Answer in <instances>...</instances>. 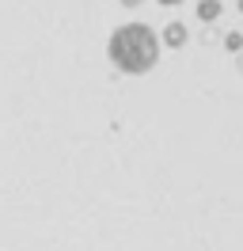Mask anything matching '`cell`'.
<instances>
[{"label":"cell","instance_id":"cell-1","mask_svg":"<svg viewBox=\"0 0 243 251\" xmlns=\"http://www.w3.org/2000/svg\"><path fill=\"white\" fill-rule=\"evenodd\" d=\"M106 57L122 76H145L160 61V34L148 23H122L106 38Z\"/></svg>","mask_w":243,"mask_h":251},{"label":"cell","instance_id":"cell-2","mask_svg":"<svg viewBox=\"0 0 243 251\" xmlns=\"http://www.w3.org/2000/svg\"><path fill=\"white\" fill-rule=\"evenodd\" d=\"M186 42H190V31H186V23H179V19L167 23L164 34H160V46H167V50H182Z\"/></svg>","mask_w":243,"mask_h":251},{"label":"cell","instance_id":"cell-3","mask_svg":"<svg viewBox=\"0 0 243 251\" xmlns=\"http://www.w3.org/2000/svg\"><path fill=\"white\" fill-rule=\"evenodd\" d=\"M220 16H224V4L220 0H197V19L201 23H217Z\"/></svg>","mask_w":243,"mask_h":251},{"label":"cell","instance_id":"cell-4","mask_svg":"<svg viewBox=\"0 0 243 251\" xmlns=\"http://www.w3.org/2000/svg\"><path fill=\"white\" fill-rule=\"evenodd\" d=\"M224 50H228V53H243V34L240 31H228L224 34Z\"/></svg>","mask_w":243,"mask_h":251},{"label":"cell","instance_id":"cell-5","mask_svg":"<svg viewBox=\"0 0 243 251\" xmlns=\"http://www.w3.org/2000/svg\"><path fill=\"white\" fill-rule=\"evenodd\" d=\"M122 8H129V12H133V8H141V4H145V0H118Z\"/></svg>","mask_w":243,"mask_h":251},{"label":"cell","instance_id":"cell-6","mask_svg":"<svg viewBox=\"0 0 243 251\" xmlns=\"http://www.w3.org/2000/svg\"><path fill=\"white\" fill-rule=\"evenodd\" d=\"M160 8H179V4H186V0H156Z\"/></svg>","mask_w":243,"mask_h":251},{"label":"cell","instance_id":"cell-7","mask_svg":"<svg viewBox=\"0 0 243 251\" xmlns=\"http://www.w3.org/2000/svg\"><path fill=\"white\" fill-rule=\"evenodd\" d=\"M236 8H240V16H243V0H236Z\"/></svg>","mask_w":243,"mask_h":251}]
</instances>
